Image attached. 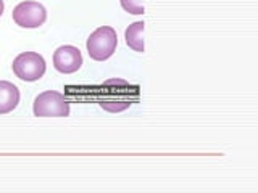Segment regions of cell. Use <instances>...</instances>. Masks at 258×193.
Segmentation results:
<instances>
[{
	"label": "cell",
	"mask_w": 258,
	"mask_h": 193,
	"mask_svg": "<svg viewBox=\"0 0 258 193\" xmlns=\"http://www.w3.org/2000/svg\"><path fill=\"white\" fill-rule=\"evenodd\" d=\"M32 111L37 118H67L70 116V102L60 92L45 90L36 96Z\"/></svg>",
	"instance_id": "2"
},
{
	"label": "cell",
	"mask_w": 258,
	"mask_h": 193,
	"mask_svg": "<svg viewBox=\"0 0 258 193\" xmlns=\"http://www.w3.org/2000/svg\"><path fill=\"white\" fill-rule=\"evenodd\" d=\"M20 103V90L13 82L0 80V115L12 113Z\"/></svg>",
	"instance_id": "7"
},
{
	"label": "cell",
	"mask_w": 258,
	"mask_h": 193,
	"mask_svg": "<svg viewBox=\"0 0 258 193\" xmlns=\"http://www.w3.org/2000/svg\"><path fill=\"white\" fill-rule=\"evenodd\" d=\"M123 10L131 15H142L144 13V2L142 0H119Z\"/></svg>",
	"instance_id": "9"
},
{
	"label": "cell",
	"mask_w": 258,
	"mask_h": 193,
	"mask_svg": "<svg viewBox=\"0 0 258 193\" xmlns=\"http://www.w3.org/2000/svg\"><path fill=\"white\" fill-rule=\"evenodd\" d=\"M12 16L18 26L34 29L45 23L47 10L42 4L34 2V0H26V2H21L13 8Z\"/></svg>",
	"instance_id": "4"
},
{
	"label": "cell",
	"mask_w": 258,
	"mask_h": 193,
	"mask_svg": "<svg viewBox=\"0 0 258 193\" xmlns=\"http://www.w3.org/2000/svg\"><path fill=\"white\" fill-rule=\"evenodd\" d=\"M45 60L36 52H23L13 60L12 69L16 77L24 82H34L45 74Z\"/></svg>",
	"instance_id": "3"
},
{
	"label": "cell",
	"mask_w": 258,
	"mask_h": 193,
	"mask_svg": "<svg viewBox=\"0 0 258 193\" xmlns=\"http://www.w3.org/2000/svg\"><path fill=\"white\" fill-rule=\"evenodd\" d=\"M102 92H103V99L100 100V107L108 110V111H121L126 110L127 107H131L133 100L129 93H139L137 87L131 85V84H124L123 88H111V85L108 84V80L102 85Z\"/></svg>",
	"instance_id": "5"
},
{
	"label": "cell",
	"mask_w": 258,
	"mask_h": 193,
	"mask_svg": "<svg viewBox=\"0 0 258 193\" xmlns=\"http://www.w3.org/2000/svg\"><path fill=\"white\" fill-rule=\"evenodd\" d=\"M118 36L116 31L111 26H100L97 28L91 36H89L86 47L87 53L95 61L108 60L110 56L116 52Z\"/></svg>",
	"instance_id": "1"
},
{
	"label": "cell",
	"mask_w": 258,
	"mask_h": 193,
	"mask_svg": "<svg viewBox=\"0 0 258 193\" xmlns=\"http://www.w3.org/2000/svg\"><path fill=\"white\" fill-rule=\"evenodd\" d=\"M144 21H136L133 23L124 31V39H126V44L133 48L134 52H144L145 50V45H144Z\"/></svg>",
	"instance_id": "8"
},
{
	"label": "cell",
	"mask_w": 258,
	"mask_h": 193,
	"mask_svg": "<svg viewBox=\"0 0 258 193\" xmlns=\"http://www.w3.org/2000/svg\"><path fill=\"white\" fill-rule=\"evenodd\" d=\"M4 10H5V4H4V0H0V16H2Z\"/></svg>",
	"instance_id": "10"
},
{
	"label": "cell",
	"mask_w": 258,
	"mask_h": 193,
	"mask_svg": "<svg viewBox=\"0 0 258 193\" xmlns=\"http://www.w3.org/2000/svg\"><path fill=\"white\" fill-rule=\"evenodd\" d=\"M53 66L63 74L76 72L83 66V53L75 45H61L53 52Z\"/></svg>",
	"instance_id": "6"
}]
</instances>
